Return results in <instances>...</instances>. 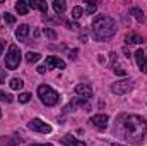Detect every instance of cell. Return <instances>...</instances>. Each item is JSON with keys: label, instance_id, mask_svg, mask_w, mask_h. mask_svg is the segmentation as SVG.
Wrapping results in <instances>:
<instances>
[{"label": "cell", "instance_id": "obj_1", "mask_svg": "<svg viewBox=\"0 0 147 146\" xmlns=\"http://www.w3.org/2000/svg\"><path fill=\"white\" fill-rule=\"evenodd\" d=\"M115 33H116V26L110 16L101 14L92 21V38L96 41H108L115 36Z\"/></svg>", "mask_w": 147, "mask_h": 146}, {"label": "cell", "instance_id": "obj_2", "mask_svg": "<svg viewBox=\"0 0 147 146\" xmlns=\"http://www.w3.org/2000/svg\"><path fill=\"white\" fill-rule=\"evenodd\" d=\"M123 132L134 143H140L146 134V120L140 115H125L123 117Z\"/></svg>", "mask_w": 147, "mask_h": 146}, {"label": "cell", "instance_id": "obj_3", "mask_svg": "<svg viewBox=\"0 0 147 146\" xmlns=\"http://www.w3.org/2000/svg\"><path fill=\"white\" fill-rule=\"evenodd\" d=\"M38 96H39V100H41L46 107H53V105H57L58 100H60V95H58L51 86H48V84L38 86Z\"/></svg>", "mask_w": 147, "mask_h": 146}, {"label": "cell", "instance_id": "obj_4", "mask_svg": "<svg viewBox=\"0 0 147 146\" xmlns=\"http://www.w3.org/2000/svg\"><path fill=\"white\" fill-rule=\"evenodd\" d=\"M21 55H22V53H21L19 46H17V45H10V46H9V52L5 53V67L10 69V71L17 69L19 64H21Z\"/></svg>", "mask_w": 147, "mask_h": 146}, {"label": "cell", "instance_id": "obj_5", "mask_svg": "<svg viewBox=\"0 0 147 146\" xmlns=\"http://www.w3.org/2000/svg\"><path fill=\"white\" fill-rule=\"evenodd\" d=\"M28 127L31 129V131H36V132H43V134H48V132H51V126H48L45 120H41V119H33L29 124H28Z\"/></svg>", "mask_w": 147, "mask_h": 146}, {"label": "cell", "instance_id": "obj_6", "mask_svg": "<svg viewBox=\"0 0 147 146\" xmlns=\"http://www.w3.org/2000/svg\"><path fill=\"white\" fill-rule=\"evenodd\" d=\"M132 88H134V84L130 81H118V83H115L111 86V91L115 95H125V93L132 91Z\"/></svg>", "mask_w": 147, "mask_h": 146}, {"label": "cell", "instance_id": "obj_7", "mask_svg": "<svg viewBox=\"0 0 147 146\" xmlns=\"http://www.w3.org/2000/svg\"><path fill=\"white\" fill-rule=\"evenodd\" d=\"M89 124L92 126V127H96V129H101V131H105L106 127H108V115H94V117H91L89 119Z\"/></svg>", "mask_w": 147, "mask_h": 146}, {"label": "cell", "instance_id": "obj_8", "mask_svg": "<svg viewBox=\"0 0 147 146\" xmlns=\"http://www.w3.org/2000/svg\"><path fill=\"white\" fill-rule=\"evenodd\" d=\"M46 69H65V62L62 60V59H58V57H55V55H50V57H46Z\"/></svg>", "mask_w": 147, "mask_h": 146}, {"label": "cell", "instance_id": "obj_9", "mask_svg": "<svg viewBox=\"0 0 147 146\" xmlns=\"http://www.w3.org/2000/svg\"><path fill=\"white\" fill-rule=\"evenodd\" d=\"M75 93L82 98H89V96H92V88L87 83H80V84L75 86Z\"/></svg>", "mask_w": 147, "mask_h": 146}, {"label": "cell", "instance_id": "obj_10", "mask_svg": "<svg viewBox=\"0 0 147 146\" xmlns=\"http://www.w3.org/2000/svg\"><path fill=\"white\" fill-rule=\"evenodd\" d=\"M135 60H137L139 69L144 74H147V59H146V53H144L142 50H137V52H135Z\"/></svg>", "mask_w": 147, "mask_h": 146}, {"label": "cell", "instance_id": "obj_11", "mask_svg": "<svg viewBox=\"0 0 147 146\" xmlns=\"http://www.w3.org/2000/svg\"><path fill=\"white\" fill-rule=\"evenodd\" d=\"M28 35H29V26L28 24H21L17 28V31H16V38L19 41H26L28 40Z\"/></svg>", "mask_w": 147, "mask_h": 146}, {"label": "cell", "instance_id": "obj_12", "mask_svg": "<svg viewBox=\"0 0 147 146\" xmlns=\"http://www.w3.org/2000/svg\"><path fill=\"white\" fill-rule=\"evenodd\" d=\"M62 143L65 146H86V143L84 141H79V139H75V138H72V136H63L62 138Z\"/></svg>", "mask_w": 147, "mask_h": 146}, {"label": "cell", "instance_id": "obj_13", "mask_svg": "<svg viewBox=\"0 0 147 146\" xmlns=\"http://www.w3.org/2000/svg\"><path fill=\"white\" fill-rule=\"evenodd\" d=\"M28 5H29V7H33V9L41 10L43 14H46V12H48V3H46V2H36V0H31V2H28Z\"/></svg>", "mask_w": 147, "mask_h": 146}, {"label": "cell", "instance_id": "obj_14", "mask_svg": "<svg viewBox=\"0 0 147 146\" xmlns=\"http://www.w3.org/2000/svg\"><path fill=\"white\" fill-rule=\"evenodd\" d=\"M16 10H17L21 16H26V14H28V10H29V5H28V2H22V0H19V2L16 3Z\"/></svg>", "mask_w": 147, "mask_h": 146}, {"label": "cell", "instance_id": "obj_15", "mask_svg": "<svg viewBox=\"0 0 147 146\" xmlns=\"http://www.w3.org/2000/svg\"><path fill=\"white\" fill-rule=\"evenodd\" d=\"M127 43L128 45H139V43H142V38L139 36L137 33H130V35H127Z\"/></svg>", "mask_w": 147, "mask_h": 146}, {"label": "cell", "instance_id": "obj_16", "mask_svg": "<svg viewBox=\"0 0 147 146\" xmlns=\"http://www.w3.org/2000/svg\"><path fill=\"white\" fill-rule=\"evenodd\" d=\"M39 59H41V55L36 53V52H28V53H26V62H28V64H34Z\"/></svg>", "mask_w": 147, "mask_h": 146}, {"label": "cell", "instance_id": "obj_17", "mask_svg": "<svg viewBox=\"0 0 147 146\" xmlns=\"http://www.w3.org/2000/svg\"><path fill=\"white\" fill-rule=\"evenodd\" d=\"M128 14H132V16H134L137 21H140V23L144 21V12H142L140 9H137V7H132V9L128 10Z\"/></svg>", "mask_w": 147, "mask_h": 146}, {"label": "cell", "instance_id": "obj_18", "mask_svg": "<svg viewBox=\"0 0 147 146\" xmlns=\"http://www.w3.org/2000/svg\"><path fill=\"white\" fill-rule=\"evenodd\" d=\"M65 7H67V5H65L63 0H55V2H53V9H55L57 14H62V12L65 10Z\"/></svg>", "mask_w": 147, "mask_h": 146}, {"label": "cell", "instance_id": "obj_19", "mask_svg": "<svg viewBox=\"0 0 147 146\" xmlns=\"http://www.w3.org/2000/svg\"><path fill=\"white\" fill-rule=\"evenodd\" d=\"M9 84H10V88H12V89H21V88L24 86V83H22V79H19V77H12Z\"/></svg>", "mask_w": 147, "mask_h": 146}, {"label": "cell", "instance_id": "obj_20", "mask_svg": "<svg viewBox=\"0 0 147 146\" xmlns=\"http://www.w3.org/2000/svg\"><path fill=\"white\" fill-rule=\"evenodd\" d=\"M82 14H84V9H82V7L75 5V7L72 9V17H74V19H79V17H80Z\"/></svg>", "mask_w": 147, "mask_h": 146}, {"label": "cell", "instance_id": "obj_21", "mask_svg": "<svg viewBox=\"0 0 147 146\" xmlns=\"http://www.w3.org/2000/svg\"><path fill=\"white\" fill-rule=\"evenodd\" d=\"M43 33H45V36H48L50 40H57V33H55L53 29H50V28H46Z\"/></svg>", "mask_w": 147, "mask_h": 146}, {"label": "cell", "instance_id": "obj_22", "mask_svg": "<svg viewBox=\"0 0 147 146\" xmlns=\"http://www.w3.org/2000/svg\"><path fill=\"white\" fill-rule=\"evenodd\" d=\"M29 100H31V95H29V93H21V95H19V102H21V103H28Z\"/></svg>", "mask_w": 147, "mask_h": 146}, {"label": "cell", "instance_id": "obj_23", "mask_svg": "<svg viewBox=\"0 0 147 146\" xmlns=\"http://www.w3.org/2000/svg\"><path fill=\"white\" fill-rule=\"evenodd\" d=\"M0 100H2V102H7V103H10V102H12V96H10L9 93H3V91H0Z\"/></svg>", "mask_w": 147, "mask_h": 146}, {"label": "cell", "instance_id": "obj_24", "mask_svg": "<svg viewBox=\"0 0 147 146\" xmlns=\"http://www.w3.org/2000/svg\"><path fill=\"white\" fill-rule=\"evenodd\" d=\"M3 17H5V23H7V24H14V23H16V17H14L12 14H7V12H5Z\"/></svg>", "mask_w": 147, "mask_h": 146}, {"label": "cell", "instance_id": "obj_25", "mask_svg": "<svg viewBox=\"0 0 147 146\" xmlns=\"http://www.w3.org/2000/svg\"><path fill=\"white\" fill-rule=\"evenodd\" d=\"M86 10H87V14H94V12H96V3H92V2L87 3V9H86Z\"/></svg>", "mask_w": 147, "mask_h": 146}, {"label": "cell", "instance_id": "obj_26", "mask_svg": "<svg viewBox=\"0 0 147 146\" xmlns=\"http://www.w3.org/2000/svg\"><path fill=\"white\" fill-rule=\"evenodd\" d=\"M0 83H5V69H0Z\"/></svg>", "mask_w": 147, "mask_h": 146}, {"label": "cell", "instance_id": "obj_27", "mask_svg": "<svg viewBox=\"0 0 147 146\" xmlns=\"http://www.w3.org/2000/svg\"><path fill=\"white\" fill-rule=\"evenodd\" d=\"M38 72L45 74V72H46V65H39V67H38Z\"/></svg>", "mask_w": 147, "mask_h": 146}, {"label": "cell", "instance_id": "obj_28", "mask_svg": "<svg viewBox=\"0 0 147 146\" xmlns=\"http://www.w3.org/2000/svg\"><path fill=\"white\" fill-rule=\"evenodd\" d=\"M123 53H125V57H127V59H130V52H128L127 48H123Z\"/></svg>", "mask_w": 147, "mask_h": 146}, {"label": "cell", "instance_id": "obj_29", "mask_svg": "<svg viewBox=\"0 0 147 146\" xmlns=\"http://www.w3.org/2000/svg\"><path fill=\"white\" fill-rule=\"evenodd\" d=\"M2 52H3V41L0 40V53H2Z\"/></svg>", "mask_w": 147, "mask_h": 146}, {"label": "cell", "instance_id": "obj_30", "mask_svg": "<svg viewBox=\"0 0 147 146\" xmlns=\"http://www.w3.org/2000/svg\"><path fill=\"white\" fill-rule=\"evenodd\" d=\"M33 146H53V145H33Z\"/></svg>", "mask_w": 147, "mask_h": 146}, {"label": "cell", "instance_id": "obj_31", "mask_svg": "<svg viewBox=\"0 0 147 146\" xmlns=\"http://www.w3.org/2000/svg\"><path fill=\"white\" fill-rule=\"evenodd\" d=\"M113 146H123V145H118V143H113Z\"/></svg>", "mask_w": 147, "mask_h": 146}, {"label": "cell", "instance_id": "obj_32", "mask_svg": "<svg viewBox=\"0 0 147 146\" xmlns=\"http://www.w3.org/2000/svg\"><path fill=\"white\" fill-rule=\"evenodd\" d=\"M0 119H2V110H0Z\"/></svg>", "mask_w": 147, "mask_h": 146}]
</instances>
